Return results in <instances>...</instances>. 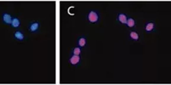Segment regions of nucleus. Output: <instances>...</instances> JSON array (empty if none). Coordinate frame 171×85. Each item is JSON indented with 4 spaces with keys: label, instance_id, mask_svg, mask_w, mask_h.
<instances>
[{
    "label": "nucleus",
    "instance_id": "obj_1",
    "mask_svg": "<svg viewBox=\"0 0 171 85\" xmlns=\"http://www.w3.org/2000/svg\"><path fill=\"white\" fill-rule=\"evenodd\" d=\"M86 19L90 24H98L101 21V14L96 9H91L86 14Z\"/></svg>",
    "mask_w": 171,
    "mask_h": 85
},
{
    "label": "nucleus",
    "instance_id": "obj_2",
    "mask_svg": "<svg viewBox=\"0 0 171 85\" xmlns=\"http://www.w3.org/2000/svg\"><path fill=\"white\" fill-rule=\"evenodd\" d=\"M40 22L39 21H32L28 24V31L31 34H37L40 31Z\"/></svg>",
    "mask_w": 171,
    "mask_h": 85
},
{
    "label": "nucleus",
    "instance_id": "obj_3",
    "mask_svg": "<svg viewBox=\"0 0 171 85\" xmlns=\"http://www.w3.org/2000/svg\"><path fill=\"white\" fill-rule=\"evenodd\" d=\"M144 29H145L146 33L151 34V33H152V32H154L156 30V23H155L154 21H146V22L145 23Z\"/></svg>",
    "mask_w": 171,
    "mask_h": 85
},
{
    "label": "nucleus",
    "instance_id": "obj_4",
    "mask_svg": "<svg viewBox=\"0 0 171 85\" xmlns=\"http://www.w3.org/2000/svg\"><path fill=\"white\" fill-rule=\"evenodd\" d=\"M68 62L73 66V67H77L78 66L81 65V55H70L68 57Z\"/></svg>",
    "mask_w": 171,
    "mask_h": 85
},
{
    "label": "nucleus",
    "instance_id": "obj_5",
    "mask_svg": "<svg viewBox=\"0 0 171 85\" xmlns=\"http://www.w3.org/2000/svg\"><path fill=\"white\" fill-rule=\"evenodd\" d=\"M12 19H13L12 14H9V12H3L2 14H1V21H2V22H3L4 25L10 26Z\"/></svg>",
    "mask_w": 171,
    "mask_h": 85
},
{
    "label": "nucleus",
    "instance_id": "obj_6",
    "mask_svg": "<svg viewBox=\"0 0 171 85\" xmlns=\"http://www.w3.org/2000/svg\"><path fill=\"white\" fill-rule=\"evenodd\" d=\"M13 37H14V39H15V41L21 42L25 41V39H26V36L24 34V32H23L22 30H19V29L16 30L15 32H14Z\"/></svg>",
    "mask_w": 171,
    "mask_h": 85
},
{
    "label": "nucleus",
    "instance_id": "obj_7",
    "mask_svg": "<svg viewBox=\"0 0 171 85\" xmlns=\"http://www.w3.org/2000/svg\"><path fill=\"white\" fill-rule=\"evenodd\" d=\"M128 39L132 42H139V40H140L139 32L135 30H130L128 32Z\"/></svg>",
    "mask_w": 171,
    "mask_h": 85
},
{
    "label": "nucleus",
    "instance_id": "obj_8",
    "mask_svg": "<svg viewBox=\"0 0 171 85\" xmlns=\"http://www.w3.org/2000/svg\"><path fill=\"white\" fill-rule=\"evenodd\" d=\"M127 18H128V16L123 12H119L118 14H116V21H117V22H119L121 25H123V26H126Z\"/></svg>",
    "mask_w": 171,
    "mask_h": 85
},
{
    "label": "nucleus",
    "instance_id": "obj_9",
    "mask_svg": "<svg viewBox=\"0 0 171 85\" xmlns=\"http://www.w3.org/2000/svg\"><path fill=\"white\" fill-rule=\"evenodd\" d=\"M76 44H77L76 46H78V47H80L81 49L85 48L87 46V37L84 35L79 37L78 39H77Z\"/></svg>",
    "mask_w": 171,
    "mask_h": 85
},
{
    "label": "nucleus",
    "instance_id": "obj_10",
    "mask_svg": "<svg viewBox=\"0 0 171 85\" xmlns=\"http://www.w3.org/2000/svg\"><path fill=\"white\" fill-rule=\"evenodd\" d=\"M21 26H22V21H21V20H20L17 16H13V19H12V21H11L10 27H11L12 28L18 30V29L21 27Z\"/></svg>",
    "mask_w": 171,
    "mask_h": 85
},
{
    "label": "nucleus",
    "instance_id": "obj_11",
    "mask_svg": "<svg viewBox=\"0 0 171 85\" xmlns=\"http://www.w3.org/2000/svg\"><path fill=\"white\" fill-rule=\"evenodd\" d=\"M135 26H136V21H135V20H134L133 17H128L126 23L127 27H128L129 29H132L134 28Z\"/></svg>",
    "mask_w": 171,
    "mask_h": 85
},
{
    "label": "nucleus",
    "instance_id": "obj_12",
    "mask_svg": "<svg viewBox=\"0 0 171 85\" xmlns=\"http://www.w3.org/2000/svg\"><path fill=\"white\" fill-rule=\"evenodd\" d=\"M82 53V49L78 47V46H75L73 47L71 49V52H70V55H81Z\"/></svg>",
    "mask_w": 171,
    "mask_h": 85
}]
</instances>
